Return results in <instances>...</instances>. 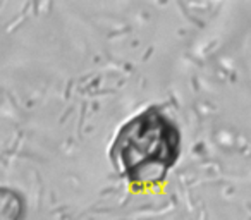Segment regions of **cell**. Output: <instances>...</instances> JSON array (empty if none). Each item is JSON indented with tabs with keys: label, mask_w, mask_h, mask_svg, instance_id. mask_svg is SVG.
I'll return each mask as SVG.
<instances>
[{
	"label": "cell",
	"mask_w": 251,
	"mask_h": 220,
	"mask_svg": "<svg viewBox=\"0 0 251 220\" xmlns=\"http://www.w3.org/2000/svg\"><path fill=\"white\" fill-rule=\"evenodd\" d=\"M179 127L160 108L148 107L121 126L110 145V162L131 184L150 186L165 181L181 157Z\"/></svg>",
	"instance_id": "1"
},
{
	"label": "cell",
	"mask_w": 251,
	"mask_h": 220,
	"mask_svg": "<svg viewBox=\"0 0 251 220\" xmlns=\"http://www.w3.org/2000/svg\"><path fill=\"white\" fill-rule=\"evenodd\" d=\"M23 213V201L18 193L0 188V220H19Z\"/></svg>",
	"instance_id": "2"
}]
</instances>
